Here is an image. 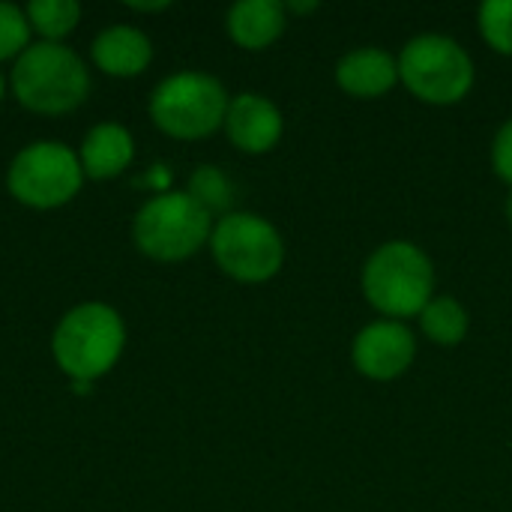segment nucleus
<instances>
[{
    "instance_id": "10",
    "label": "nucleus",
    "mask_w": 512,
    "mask_h": 512,
    "mask_svg": "<svg viewBox=\"0 0 512 512\" xmlns=\"http://www.w3.org/2000/svg\"><path fill=\"white\" fill-rule=\"evenodd\" d=\"M282 111L261 93H240L225 114V132L243 153H267L282 138Z\"/></svg>"
},
{
    "instance_id": "23",
    "label": "nucleus",
    "mask_w": 512,
    "mask_h": 512,
    "mask_svg": "<svg viewBox=\"0 0 512 512\" xmlns=\"http://www.w3.org/2000/svg\"><path fill=\"white\" fill-rule=\"evenodd\" d=\"M507 219L512 222V192H510V198H507Z\"/></svg>"
},
{
    "instance_id": "1",
    "label": "nucleus",
    "mask_w": 512,
    "mask_h": 512,
    "mask_svg": "<svg viewBox=\"0 0 512 512\" xmlns=\"http://www.w3.org/2000/svg\"><path fill=\"white\" fill-rule=\"evenodd\" d=\"M15 99L36 114H69L90 93L87 63L63 42H36L12 66Z\"/></svg>"
},
{
    "instance_id": "14",
    "label": "nucleus",
    "mask_w": 512,
    "mask_h": 512,
    "mask_svg": "<svg viewBox=\"0 0 512 512\" xmlns=\"http://www.w3.org/2000/svg\"><path fill=\"white\" fill-rule=\"evenodd\" d=\"M228 33L240 48L261 51L285 30V3L279 0H240L228 9Z\"/></svg>"
},
{
    "instance_id": "4",
    "label": "nucleus",
    "mask_w": 512,
    "mask_h": 512,
    "mask_svg": "<svg viewBox=\"0 0 512 512\" xmlns=\"http://www.w3.org/2000/svg\"><path fill=\"white\" fill-rule=\"evenodd\" d=\"M228 105L231 99L219 78L186 69L156 84L150 96V117L165 135L198 141L225 126Z\"/></svg>"
},
{
    "instance_id": "15",
    "label": "nucleus",
    "mask_w": 512,
    "mask_h": 512,
    "mask_svg": "<svg viewBox=\"0 0 512 512\" xmlns=\"http://www.w3.org/2000/svg\"><path fill=\"white\" fill-rule=\"evenodd\" d=\"M420 327L435 345H459L468 336V312L456 297H432L420 312Z\"/></svg>"
},
{
    "instance_id": "19",
    "label": "nucleus",
    "mask_w": 512,
    "mask_h": 512,
    "mask_svg": "<svg viewBox=\"0 0 512 512\" xmlns=\"http://www.w3.org/2000/svg\"><path fill=\"white\" fill-rule=\"evenodd\" d=\"M30 21L21 6L0 0V60L21 57L30 45Z\"/></svg>"
},
{
    "instance_id": "20",
    "label": "nucleus",
    "mask_w": 512,
    "mask_h": 512,
    "mask_svg": "<svg viewBox=\"0 0 512 512\" xmlns=\"http://www.w3.org/2000/svg\"><path fill=\"white\" fill-rule=\"evenodd\" d=\"M492 168L501 180H507L512 186V117L498 129L492 141Z\"/></svg>"
},
{
    "instance_id": "3",
    "label": "nucleus",
    "mask_w": 512,
    "mask_h": 512,
    "mask_svg": "<svg viewBox=\"0 0 512 512\" xmlns=\"http://www.w3.org/2000/svg\"><path fill=\"white\" fill-rule=\"evenodd\" d=\"M360 285L378 312L399 321L426 309L435 288V267L420 246L390 240L366 258Z\"/></svg>"
},
{
    "instance_id": "2",
    "label": "nucleus",
    "mask_w": 512,
    "mask_h": 512,
    "mask_svg": "<svg viewBox=\"0 0 512 512\" xmlns=\"http://www.w3.org/2000/svg\"><path fill=\"white\" fill-rule=\"evenodd\" d=\"M126 345V327L114 306L108 303H81L69 309L54 336L51 351L57 366L72 381H96L114 369Z\"/></svg>"
},
{
    "instance_id": "9",
    "label": "nucleus",
    "mask_w": 512,
    "mask_h": 512,
    "mask_svg": "<svg viewBox=\"0 0 512 512\" xmlns=\"http://www.w3.org/2000/svg\"><path fill=\"white\" fill-rule=\"evenodd\" d=\"M351 357H354V366L366 378L393 381L402 372H408V366L414 363L417 339L402 321H393V318L372 321L354 336Z\"/></svg>"
},
{
    "instance_id": "6",
    "label": "nucleus",
    "mask_w": 512,
    "mask_h": 512,
    "mask_svg": "<svg viewBox=\"0 0 512 512\" xmlns=\"http://www.w3.org/2000/svg\"><path fill=\"white\" fill-rule=\"evenodd\" d=\"M399 60V78L405 87L429 105H453L474 87V60L450 36L423 33L405 42Z\"/></svg>"
},
{
    "instance_id": "13",
    "label": "nucleus",
    "mask_w": 512,
    "mask_h": 512,
    "mask_svg": "<svg viewBox=\"0 0 512 512\" xmlns=\"http://www.w3.org/2000/svg\"><path fill=\"white\" fill-rule=\"evenodd\" d=\"M135 159V141L120 123H99L84 135L81 144V171L93 180H111L123 174Z\"/></svg>"
},
{
    "instance_id": "5",
    "label": "nucleus",
    "mask_w": 512,
    "mask_h": 512,
    "mask_svg": "<svg viewBox=\"0 0 512 512\" xmlns=\"http://www.w3.org/2000/svg\"><path fill=\"white\" fill-rule=\"evenodd\" d=\"M213 216L189 192H165L150 198L132 225L135 246L162 264H177L192 258L204 243H210Z\"/></svg>"
},
{
    "instance_id": "7",
    "label": "nucleus",
    "mask_w": 512,
    "mask_h": 512,
    "mask_svg": "<svg viewBox=\"0 0 512 512\" xmlns=\"http://www.w3.org/2000/svg\"><path fill=\"white\" fill-rule=\"evenodd\" d=\"M81 183V162L60 141L27 144L21 153H15L6 171V186L12 198L36 210H54L69 204L81 192Z\"/></svg>"
},
{
    "instance_id": "18",
    "label": "nucleus",
    "mask_w": 512,
    "mask_h": 512,
    "mask_svg": "<svg viewBox=\"0 0 512 512\" xmlns=\"http://www.w3.org/2000/svg\"><path fill=\"white\" fill-rule=\"evenodd\" d=\"M477 21H480L483 39L495 51L512 54V0H486V3H480Z\"/></svg>"
},
{
    "instance_id": "12",
    "label": "nucleus",
    "mask_w": 512,
    "mask_h": 512,
    "mask_svg": "<svg viewBox=\"0 0 512 512\" xmlns=\"http://www.w3.org/2000/svg\"><path fill=\"white\" fill-rule=\"evenodd\" d=\"M90 54H93V63L99 66V72H105L111 78H135L150 66L153 45H150L147 33H141L138 27L114 24L93 39Z\"/></svg>"
},
{
    "instance_id": "16",
    "label": "nucleus",
    "mask_w": 512,
    "mask_h": 512,
    "mask_svg": "<svg viewBox=\"0 0 512 512\" xmlns=\"http://www.w3.org/2000/svg\"><path fill=\"white\" fill-rule=\"evenodd\" d=\"M30 30L42 36V42H60L81 21V6L75 0H33L24 6Z\"/></svg>"
},
{
    "instance_id": "17",
    "label": "nucleus",
    "mask_w": 512,
    "mask_h": 512,
    "mask_svg": "<svg viewBox=\"0 0 512 512\" xmlns=\"http://www.w3.org/2000/svg\"><path fill=\"white\" fill-rule=\"evenodd\" d=\"M210 216H228L234 213L231 204H234V186L231 180L216 168V165H201L192 171L189 177V189H186Z\"/></svg>"
},
{
    "instance_id": "22",
    "label": "nucleus",
    "mask_w": 512,
    "mask_h": 512,
    "mask_svg": "<svg viewBox=\"0 0 512 512\" xmlns=\"http://www.w3.org/2000/svg\"><path fill=\"white\" fill-rule=\"evenodd\" d=\"M318 9V3H285V12H297V15H306V12H315Z\"/></svg>"
},
{
    "instance_id": "21",
    "label": "nucleus",
    "mask_w": 512,
    "mask_h": 512,
    "mask_svg": "<svg viewBox=\"0 0 512 512\" xmlns=\"http://www.w3.org/2000/svg\"><path fill=\"white\" fill-rule=\"evenodd\" d=\"M129 9H135V12H159V9H168V0H159V3H129Z\"/></svg>"
},
{
    "instance_id": "8",
    "label": "nucleus",
    "mask_w": 512,
    "mask_h": 512,
    "mask_svg": "<svg viewBox=\"0 0 512 512\" xmlns=\"http://www.w3.org/2000/svg\"><path fill=\"white\" fill-rule=\"evenodd\" d=\"M210 249L222 273L237 282H267L282 270V234L255 213H228L213 225Z\"/></svg>"
},
{
    "instance_id": "11",
    "label": "nucleus",
    "mask_w": 512,
    "mask_h": 512,
    "mask_svg": "<svg viewBox=\"0 0 512 512\" xmlns=\"http://www.w3.org/2000/svg\"><path fill=\"white\" fill-rule=\"evenodd\" d=\"M396 81H399V60L378 45L354 48L336 63V84L357 99L384 96Z\"/></svg>"
},
{
    "instance_id": "24",
    "label": "nucleus",
    "mask_w": 512,
    "mask_h": 512,
    "mask_svg": "<svg viewBox=\"0 0 512 512\" xmlns=\"http://www.w3.org/2000/svg\"><path fill=\"white\" fill-rule=\"evenodd\" d=\"M3 90H6V81H3V75H0V99H3Z\"/></svg>"
}]
</instances>
